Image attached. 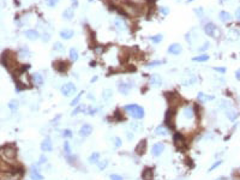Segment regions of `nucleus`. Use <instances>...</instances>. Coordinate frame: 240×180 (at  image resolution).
Returning a JSON list of instances; mask_svg holds the SVG:
<instances>
[{
	"mask_svg": "<svg viewBox=\"0 0 240 180\" xmlns=\"http://www.w3.org/2000/svg\"><path fill=\"white\" fill-rule=\"evenodd\" d=\"M98 159H100V154L94 153V154H91V156L89 157V162H90V163H96V162L98 161Z\"/></svg>",
	"mask_w": 240,
	"mask_h": 180,
	"instance_id": "32",
	"label": "nucleus"
},
{
	"mask_svg": "<svg viewBox=\"0 0 240 180\" xmlns=\"http://www.w3.org/2000/svg\"><path fill=\"white\" fill-rule=\"evenodd\" d=\"M70 59H71L72 61H77L78 60V53H77V50H76L74 48L70 49Z\"/></svg>",
	"mask_w": 240,
	"mask_h": 180,
	"instance_id": "30",
	"label": "nucleus"
},
{
	"mask_svg": "<svg viewBox=\"0 0 240 180\" xmlns=\"http://www.w3.org/2000/svg\"><path fill=\"white\" fill-rule=\"evenodd\" d=\"M209 46H210V43H209V42H205V43H204V45L202 46V47L199 48V52H204L205 49H208V48H209Z\"/></svg>",
	"mask_w": 240,
	"mask_h": 180,
	"instance_id": "44",
	"label": "nucleus"
},
{
	"mask_svg": "<svg viewBox=\"0 0 240 180\" xmlns=\"http://www.w3.org/2000/svg\"><path fill=\"white\" fill-rule=\"evenodd\" d=\"M62 135H64V137H71L72 136V132L70 131V130H65L62 132Z\"/></svg>",
	"mask_w": 240,
	"mask_h": 180,
	"instance_id": "46",
	"label": "nucleus"
},
{
	"mask_svg": "<svg viewBox=\"0 0 240 180\" xmlns=\"http://www.w3.org/2000/svg\"><path fill=\"white\" fill-rule=\"evenodd\" d=\"M122 6H124L125 11L127 13H131L133 16H137V15H140V10H138V6L134 5V3H128V1H124L122 4Z\"/></svg>",
	"mask_w": 240,
	"mask_h": 180,
	"instance_id": "2",
	"label": "nucleus"
},
{
	"mask_svg": "<svg viewBox=\"0 0 240 180\" xmlns=\"http://www.w3.org/2000/svg\"><path fill=\"white\" fill-rule=\"evenodd\" d=\"M41 149H42V151H52V149H53V145H52L51 138H46V139H43L42 143H41Z\"/></svg>",
	"mask_w": 240,
	"mask_h": 180,
	"instance_id": "13",
	"label": "nucleus"
},
{
	"mask_svg": "<svg viewBox=\"0 0 240 180\" xmlns=\"http://www.w3.org/2000/svg\"><path fill=\"white\" fill-rule=\"evenodd\" d=\"M46 161H47V157L42 155V156H41V159H40V161H39V163H40V165H41V163H45Z\"/></svg>",
	"mask_w": 240,
	"mask_h": 180,
	"instance_id": "48",
	"label": "nucleus"
},
{
	"mask_svg": "<svg viewBox=\"0 0 240 180\" xmlns=\"http://www.w3.org/2000/svg\"><path fill=\"white\" fill-rule=\"evenodd\" d=\"M145 151H147V141H145V139H142L136 147V154L142 156V155L145 154Z\"/></svg>",
	"mask_w": 240,
	"mask_h": 180,
	"instance_id": "9",
	"label": "nucleus"
},
{
	"mask_svg": "<svg viewBox=\"0 0 240 180\" xmlns=\"http://www.w3.org/2000/svg\"><path fill=\"white\" fill-rule=\"evenodd\" d=\"M46 4H47V6H49V7H54L57 4V0H46Z\"/></svg>",
	"mask_w": 240,
	"mask_h": 180,
	"instance_id": "38",
	"label": "nucleus"
},
{
	"mask_svg": "<svg viewBox=\"0 0 240 180\" xmlns=\"http://www.w3.org/2000/svg\"><path fill=\"white\" fill-rule=\"evenodd\" d=\"M196 12L198 13V16H199V17H203V10H202V9H198V10H196Z\"/></svg>",
	"mask_w": 240,
	"mask_h": 180,
	"instance_id": "50",
	"label": "nucleus"
},
{
	"mask_svg": "<svg viewBox=\"0 0 240 180\" xmlns=\"http://www.w3.org/2000/svg\"><path fill=\"white\" fill-rule=\"evenodd\" d=\"M235 17H237V19L240 21V7H238L237 11H235Z\"/></svg>",
	"mask_w": 240,
	"mask_h": 180,
	"instance_id": "49",
	"label": "nucleus"
},
{
	"mask_svg": "<svg viewBox=\"0 0 240 180\" xmlns=\"http://www.w3.org/2000/svg\"><path fill=\"white\" fill-rule=\"evenodd\" d=\"M110 180H122V177L118 174H110Z\"/></svg>",
	"mask_w": 240,
	"mask_h": 180,
	"instance_id": "42",
	"label": "nucleus"
},
{
	"mask_svg": "<svg viewBox=\"0 0 240 180\" xmlns=\"http://www.w3.org/2000/svg\"><path fill=\"white\" fill-rule=\"evenodd\" d=\"M187 1H193V0H187Z\"/></svg>",
	"mask_w": 240,
	"mask_h": 180,
	"instance_id": "53",
	"label": "nucleus"
},
{
	"mask_svg": "<svg viewBox=\"0 0 240 180\" xmlns=\"http://www.w3.org/2000/svg\"><path fill=\"white\" fill-rule=\"evenodd\" d=\"M162 61H153V62H148L145 66H148V67H151V66H157V65H161Z\"/></svg>",
	"mask_w": 240,
	"mask_h": 180,
	"instance_id": "39",
	"label": "nucleus"
},
{
	"mask_svg": "<svg viewBox=\"0 0 240 180\" xmlns=\"http://www.w3.org/2000/svg\"><path fill=\"white\" fill-rule=\"evenodd\" d=\"M85 108H86V106H85V104H82V106H78V107L76 108L74 111L72 112V115H76V114H78V113H80V112H84V113H86L88 111H86Z\"/></svg>",
	"mask_w": 240,
	"mask_h": 180,
	"instance_id": "31",
	"label": "nucleus"
},
{
	"mask_svg": "<svg viewBox=\"0 0 240 180\" xmlns=\"http://www.w3.org/2000/svg\"><path fill=\"white\" fill-rule=\"evenodd\" d=\"M91 132H92V127H91V125H89V124H84L83 126L80 127V130H79V136L83 137V138H85V137H88V136H90Z\"/></svg>",
	"mask_w": 240,
	"mask_h": 180,
	"instance_id": "8",
	"label": "nucleus"
},
{
	"mask_svg": "<svg viewBox=\"0 0 240 180\" xmlns=\"http://www.w3.org/2000/svg\"><path fill=\"white\" fill-rule=\"evenodd\" d=\"M214 98H215V96H213V95H205V94H203V92L198 94V100H201V101H211Z\"/></svg>",
	"mask_w": 240,
	"mask_h": 180,
	"instance_id": "24",
	"label": "nucleus"
},
{
	"mask_svg": "<svg viewBox=\"0 0 240 180\" xmlns=\"http://www.w3.org/2000/svg\"><path fill=\"white\" fill-rule=\"evenodd\" d=\"M107 165H108V160H103V161H101L100 163H98V168L102 171V169H104V168L107 167Z\"/></svg>",
	"mask_w": 240,
	"mask_h": 180,
	"instance_id": "37",
	"label": "nucleus"
},
{
	"mask_svg": "<svg viewBox=\"0 0 240 180\" xmlns=\"http://www.w3.org/2000/svg\"><path fill=\"white\" fill-rule=\"evenodd\" d=\"M76 92V85L73 83H66L61 86V94L64 96H71Z\"/></svg>",
	"mask_w": 240,
	"mask_h": 180,
	"instance_id": "3",
	"label": "nucleus"
},
{
	"mask_svg": "<svg viewBox=\"0 0 240 180\" xmlns=\"http://www.w3.org/2000/svg\"><path fill=\"white\" fill-rule=\"evenodd\" d=\"M89 1H92V0H89Z\"/></svg>",
	"mask_w": 240,
	"mask_h": 180,
	"instance_id": "54",
	"label": "nucleus"
},
{
	"mask_svg": "<svg viewBox=\"0 0 240 180\" xmlns=\"http://www.w3.org/2000/svg\"><path fill=\"white\" fill-rule=\"evenodd\" d=\"M1 154L4 155L5 154V157L6 159H15V156H16V148L12 147V148H3L1 150Z\"/></svg>",
	"mask_w": 240,
	"mask_h": 180,
	"instance_id": "11",
	"label": "nucleus"
},
{
	"mask_svg": "<svg viewBox=\"0 0 240 180\" xmlns=\"http://www.w3.org/2000/svg\"><path fill=\"white\" fill-rule=\"evenodd\" d=\"M226 114H227V117L229 118L231 121H234V120L237 119V117H238V113L235 112V109H233V108L227 109V111H226Z\"/></svg>",
	"mask_w": 240,
	"mask_h": 180,
	"instance_id": "22",
	"label": "nucleus"
},
{
	"mask_svg": "<svg viewBox=\"0 0 240 180\" xmlns=\"http://www.w3.org/2000/svg\"><path fill=\"white\" fill-rule=\"evenodd\" d=\"M214 70H215V71H217V72H220V73H225L227 71L226 67H214Z\"/></svg>",
	"mask_w": 240,
	"mask_h": 180,
	"instance_id": "45",
	"label": "nucleus"
},
{
	"mask_svg": "<svg viewBox=\"0 0 240 180\" xmlns=\"http://www.w3.org/2000/svg\"><path fill=\"white\" fill-rule=\"evenodd\" d=\"M53 49L54 50H57V52H64V46H62V43L61 42H55L54 45H53Z\"/></svg>",
	"mask_w": 240,
	"mask_h": 180,
	"instance_id": "35",
	"label": "nucleus"
},
{
	"mask_svg": "<svg viewBox=\"0 0 240 180\" xmlns=\"http://www.w3.org/2000/svg\"><path fill=\"white\" fill-rule=\"evenodd\" d=\"M153 169L151 168H145L142 173V179L143 180H153Z\"/></svg>",
	"mask_w": 240,
	"mask_h": 180,
	"instance_id": "19",
	"label": "nucleus"
},
{
	"mask_svg": "<svg viewBox=\"0 0 240 180\" xmlns=\"http://www.w3.org/2000/svg\"><path fill=\"white\" fill-rule=\"evenodd\" d=\"M235 78L238 80H240V68L238 70V71H235Z\"/></svg>",
	"mask_w": 240,
	"mask_h": 180,
	"instance_id": "51",
	"label": "nucleus"
},
{
	"mask_svg": "<svg viewBox=\"0 0 240 180\" xmlns=\"http://www.w3.org/2000/svg\"><path fill=\"white\" fill-rule=\"evenodd\" d=\"M25 36L29 39V40H31V41H35V40H37L40 37V35L36 30H33V29H30V30H27L25 33Z\"/></svg>",
	"mask_w": 240,
	"mask_h": 180,
	"instance_id": "18",
	"label": "nucleus"
},
{
	"mask_svg": "<svg viewBox=\"0 0 240 180\" xmlns=\"http://www.w3.org/2000/svg\"><path fill=\"white\" fill-rule=\"evenodd\" d=\"M82 94H83V91H82V92H79V94H78L77 96H76V97L73 98V101L71 102V106H76V104H77V103L79 102V100H80V97H82Z\"/></svg>",
	"mask_w": 240,
	"mask_h": 180,
	"instance_id": "36",
	"label": "nucleus"
},
{
	"mask_svg": "<svg viewBox=\"0 0 240 180\" xmlns=\"http://www.w3.org/2000/svg\"><path fill=\"white\" fill-rule=\"evenodd\" d=\"M166 125L169 127V129H173L174 127V112L172 109H168L166 113Z\"/></svg>",
	"mask_w": 240,
	"mask_h": 180,
	"instance_id": "7",
	"label": "nucleus"
},
{
	"mask_svg": "<svg viewBox=\"0 0 240 180\" xmlns=\"http://www.w3.org/2000/svg\"><path fill=\"white\" fill-rule=\"evenodd\" d=\"M162 84V80H161V77L159 74H153V76L150 77V85L151 86H155V88H159L161 86Z\"/></svg>",
	"mask_w": 240,
	"mask_h": 180,
	"instance_id": "15",
	"label": "nucleus"
},
{
	"mask_svg": "<svg viewBox=\"0 0 240 180\" xmlns=\"http://www.w3.org/2000/svg\"><path fill=\"white\" fill-rule=\"evenodd\" d=\"M207 60H209V55H205V54L192 58V61H197V62H203V61H207Z\"/></svg>",
	"mask_w": 240,
	"mask_h": 180,
	"instance_id": "29",
	"label": "nucleus"
},
{
	"mask_svg": "<svg viewBox=\"0 0 240 180\" xmlns=\"http://www.w3.org/2000/svg\"><path fill=\"white\" fill-rule=\"evenodd\" d=\"M53 67L57 70L58 72H65L66 70H67V67H68V65L65 62V61H61V60H57L54 64H53Z\"/></svg>",
	"mask_w": 240,
	"mask_h": 180,
	"instance_id": "12",
	"label": "nucleus"
},
{
	"mask_svg": "<svg viewBox=\"0 0 240 180\" xmlns=\"http://www.w3.org/2000/svg\"><path fill=\"white\" fill-rule=\"evenodd\" d=\"M131 88H132V84H130V83H124V82L119 83V91L124 95H127L128 90H130Z\"/></svg>",
	"mask_w": 240,
	"mask_h": 180,
	"instance_id": "17",
	"label": "nucleus"
},
{
	"mask_svg": "<svg viewBox=\"0 0 240 180\" xmlns=\"http://www.w3.org/2000/svg\"><path fill=\"white\" fill-rule=\"evenodd\" d=\"M30 178H31V180H42L43 179L42 174H41L37 171L36 167H31V169H30Z\"/></svg>",
	"mask_w": 240,
	"mask_h": 180,
	"instance_id": "16",
	"label": "nucleus"
},
{
	"mask_svg": "<svg viewBox=\"0 0 240 180\" xmlns=\"http://www.w3.org/2000/svg\"><path fill=\"white\" fill-rule=\"evenodd\" d=\"M184 115H185V118H187V119H192V118H193V115H195L193 109H192L191 107H186L184 109Z\"/></svg>",
	"mask_w": 240,
	"mask_h": 180,
	"instance_id": "26",
	"label": "nucleus"
},
{
	"mask_svg": "<svg viewBox=\"0 0 240 180\" xmlns=\"http://www.w3.org/2000/svg\"><path fill=\"white\" fill-rule=\"evenodd\" d=\"M155 133L159 135V136H167L168 135V129H166V127H163V126H159L155 130Z\"/></svg>",
	"mask_w": 240,
	"mask_h": 180,
	"instance_id": "25",
	"label": "nucleus"
},
{
	"mask_svg": "<svg viewBox=\"0 0 240 180\" xmlns=\"http://www.w3.org/2000/svg\"><path fill=\"white\" fill-rule=\"evenodd\" d=\"M181 50H183V48H181V45H179V43H172V45L168 47V53L172 54V55H178V54H180Z\"/></svg>",
	"mask_w": 240,
	"mask_h": 180,
	"instance_id": "10",
	"label": "nucleus"
},
{
	"mask_svg": "<svg viewBox=\"0 0 240 180\" xmlns=\"http://www.w3.org/2000/svg\"><path fill=\"white\" fill-rule=\"evenodd\" d=\"M204 31H205V34L208 35V36L215 37L216 36L215 33H217V28H216V25L214 24V23H208V24L204 27Z\"/></svg>",
	"mask_w": 240,
	"mask_h": 180,
	"instance_id": "6",
	"label": "nucleus"
},
{
	"mask_svg": "<svg viewBox=\"0 0 240 180\" xmlns=\"http://www.w3.org/2000/svg\"><path fill=\"white\" fill-rule=\"evenodd\" d=\"M220 19L222 22H231L232 21V16L228 12H226V11H221V12H220Z\"/></svg>",
	"mask_w": 240,
	"mask_h": 180,
	"instance_id": "23",
	"label": "nucleus"
},
{
	"mask_svg": "<svg viewBox=\"0 0 240 180\" xmlns=\"http://www.w3.org/2000/svg\"><path fill=\"white\" fill-rule=\"evenodd\" d=\"M9 108L12 112H16L17 109H18V101H17V100H11L9 102Z\"/></svg>",
	"mask_w": 240,
	"mask_h": 180,
	"instance_id": "28",
	"label": "nucleus"
},
{
	"mask_svg": "<svg viewBox=\"0 0 240 180\" xmlns=\"http://www.w3.org/2000/svg\"><path fill=\"white\" fill-rule=\"evenodd\" d=\"M124 109L134 119H142L144 117V109L138 104H126Z\"/></svg>",
	"mask_w": 240,
	"mask_h": 180,
	"instance_id": "1",
	"label": "nucleus"
},
{
	"mask_svg": "<svg viewBox=\"0 0 240 180\" xmlns=\"http://www.w3.org/2000/svg\"><path fill=\"white\" fill-rule=\"evenodd\" d=\"M62 17L65 19H72L73 18V10L72 9H66L62 12Z\"/></svg>",
	"mask_w": 240,
	"mask_h": 180,
	"instance_id": "27",
	"label": "nucleus"
},
{
	"mask_svg": "<svg viewBox=\"0 0 240 180\" xmlns=\"http://www.w3.org/2000/svg\"><path fill=\"white\" fill-rule=\"evenodd\" d=\"M71 1L73 3V7H77L78 6V1H77V0H71Z\"/></svg>",
	"mask_w": 240,
	"mask_h": 180,
	"instance_id": "52",
	"label": "nucleus"
},
{
	"mask_svg": "<svg viewBox=\"0 0 240 180\" xmlns=\"http://www.w3.org/2000/svg\"><path fill=\"white\" fill-rule=\"evenodd\" d=\"M162 39H163V36L161 34H157V35H154V36H151L150 37V40L153 41L154 43H160L161 41H162Z\"/></svg>",
	"mask_w": 240,
	"mask_h": 180,
	"instance_id": "33",
	"label": "nucleus"
},
{
	"mask_svg": "<svg viewBox=\"0 0 240 180\" xmlns=\"http://www.w3.org/2000/svg\"><path fill=\"white\" fill-rule=\"evenodd\" d=\"M160 11H161V13H162L163 16H166V15L169 13V9H168V7H160Z\"/></svg>",
	"mask_w": 240,
	"mask_h": 180,
	"instance_id": "43",
	"label": "nucleus"
},
{
	"mask_svg": "<svg viewBox=\"0 0 240 180\" xmlns=\"http://www.w3.org/2000/svg\"><path fill=\"white\" fill-rule=\"evenodd\" d=\"M173 139H174V144H175V147H177V148H179V149L186 148V139H185V137L183 135H181V133H175Z\"/></svg>",
	"mask_w": 240,
	"mask_h": 180,
	"instance_id": "4",
	"label": "nucleus"
},
{
	"mask_svg": "<svg viewBox=\"0 0 240 180\" xmlns=\"http://www.w3.org/2000/svg\"><path fill=\"white\" fill-rule=\"evenodd\" d=\"M221 163H222V161H217V162H216V163H214V165H213L211 167L209 168V172H213V171L215 169V168H217V167H219V166H220Z\"/></svg>",
	"mask_w": 240,
	"mask_h": 180,
	"instance_id": "40",
	"label": "nucleus"
},
{
	"mask_svg": "<svg viewBox=\"0 0 240 180\" xmlns=\"http://www.w3.org/2000/svg\"><path fill=\"white\" fill-rule=\"evenodd\" d=\"M64 150H65L67 154L71 153V149H70V144H68V142H65V143H64Z\"/></svg>",
	"mask_w": 240,
	"mask_h": 180,
	"instance_id": "41",
	"label": "nucleus"
},
{
	"mask_svg": "<svg viewBox=\"0 0 240 180\" xmlns=\"http://www.w3.org/2000/svg\"><path fill=\"white\" fill-rule=\"evenodd\" d=\"M102 96H103V98L106 101H108L110 97L113 96V92H112V90H109V89H106V90H103V94H102Z\"/></svg>",
	"mask_w": 240,
	"mask_h": 180,
	"instance_id": "34",
	"label": "nucleus"
},
{
	"mask_svg": "<svg viewBox=\"0 0 240 180\" xmlns=\"http://www.w3.org/2000/svg\"><path fill=\"white\" fill-rule=\"evenodd\" d=\"M74 33L72 30H70V29H64V30L60 31V36L64 39V40H70L71 37H73Z\"/></svg>",
	"mask_w": 240,
	"mask_h": 180,
	"instance_id": "20",
	"label": "nucleus"
},
{
	"mask_svg": "<svg viewBox=\"0 0 240 180\" xmlns=\"http://www.w3.org/2000/svg\"><path fill=\"white\" fill-rule=\"evenodd\" d=\"M33 82L36 84V85H42L43 84V77L41 76V74L39 73V72H36V73H34L33 74Z\"/></svg>",
	"mask_w": 240,
	"mask_h": 180,
	"instance_id": "21",
	"label": "nucleus"
},
{
	"mask_svg": "<svg viewBox=\"0 0 240 180\" xmlns=\"http://www.w3.org/2000/svg\"><path fill=\"white\" fill-rule=\"evenodd\" d=\"M163 150H165V145H163V143H156L153 145L151 148V154L155 157H159V156L163 153Z\"/></svg>",
	"mask_w": 240,
	"mask_h": 180,
	"instance_id": "5",
	"label": "nucleus"
},
{
	"mask_svg": "<svg viewBox=\"0 0 240 180\" xmlns=\"http://www.w3.org/2000/svg\"><path fill=\"white\" fill-rule=\"evenodd\" d=\"M114 24H115V27H116V29H119V30H126L127 29V24H126V22L122 19V18H120V17H116L115 18V21H114Z\"/></svg>",
	"mask_w": 240,
	"mask_h": 180,
	"instance_id": "14",
	"label": "nucleus"
},
{
	"mask_svg": "<svg viewBox=\"0 0 240 180\" xmlns=\"http://www.w3.org/2000/svg\"><path fill=\"white\" fill-rule=\"evenodd\" d=\"M120 145H121V141H120V138L116 137V138H115V147H116V148H119Z\"/></svg>",
	"mask_w": 240,
	"mask_h": 180,
	"instance_id": "47",
	"label": "nucleus"
}]
</instances>
